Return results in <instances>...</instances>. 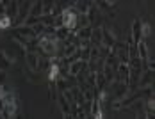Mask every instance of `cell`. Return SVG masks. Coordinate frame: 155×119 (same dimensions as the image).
Wrapping results in <instances>:
<instances>
[{"instance_id": "1", "label": "cell", "mask_w": 155, "mask_h": 119, "mask_svg": "<svg viewBox=\"0 0 155 119\" xmlns=\"http://www.w3.org/2000/svg\"><path fill=\"white\" fill-rule=\"evenodd\" d=\"M36 46L48 57H55L57 50H59V41L52 36V34H43L36 39Z\"/></svg>"}, {"instance_id": "2", "label": "cell", "mask_w": 155, "mask_h": 119, "mask_svg": "<svg viewBox=\"0 0 155 119\" xmlns=\"http://www.w3.org/2000/svg\"><path fill=\"white\" fill-rule=\"evenodd\" d=\"M77 20H78V14L73 7H64L62 9V14H61V25L68 32H73L77 30Z\"/></svg>"}, {"instance_id": "3", "label": "cell", "mask_w": 155, "mask_h": 119, "mask_svg": "<svg viewBox=\"0 0 155 119\" xmlns=\"http://www.w3.org/2000/svg\"><path fill=\"white\" fill-rule=\"evenodd\" d=\"M86 68H87V64L82 62L80 59L71 60L70 64H66V76L68 78H78L80 75L86 71Z\"/></svg>"}, {"instance_id": "4", "label": "cell", "mask_w": 155, "mask_h": 119, "mask_svg": "<svg viewBox=\"0 0 155 119\" xmlns=\"http://www.w3.org/2000/svg\"><path fill=\"white\" fill-rule=\"evenodd\" d=\"M15 34L23 37V39H29V41H36L38 39V34H36L34 27H27V25H18L15 29Z\"/></svg>"}, {"instance_id": "5", "label": "cell", "mask_w": 155, "mask_h": 119, "mask_svg": "<svg viewBox=\"0 0 155 119\" xmlns=\"http://www.w3.org/2000/svg\"><path fill=\"white\" fill-rule=\"evenodd\" d=\"M100 46H104L107 50H112L116 46V36L109 29H105V27H102V41H100Z\"/></svg>"}, {"instance_id": "6", "label": "cell", "mask_w": 155, "mask_h": 119, "mask_svg": "<svg viewBox=\"0 0 155 119\" xmlns=\"http://www.w3.org/2000/svg\"><path fill=\"white\" fill-rule=\"evenodd\" d=\"M25 62L32 71H38L41 68V59H39L38 52H25Z\"/></svg>"}, {"instance_id": "7", "label": "cell", "mask_w": 155, "mask_h": 119, "mask_svg": "<svg viewBox=\"0 0 155 119\" xmlns=\"http://www.w3.org/2000/svg\"><path fill=\"white\" fill-rule=\"evenodd\" d=\"M152 84H153V69H146L139 76L137 89H148V87H152Z\"/></svg>"}, {"instance_id": "8", "label": "cell", "mask_w": 155, "mask_h": 119, "mask_svg": "<svg viewBox=\"0 0 155 119\" xmlns=\"http://www.w3.org/2000/svg\"><path fill=\"white\" fill-rule=\"evenodd\" d=\"M32 2H18V14H16V20L20 21V25H23V21L27 20L29 16V11H31Z\"/></svg>"}, {"instance_id": "9", "label": "cell", "mask_w": 155, "mask_h": 119, "mask_svg": "<svg viewBox=\"0 0 155 119\" xmlns=\"http://www.w3.org/2000/svg\"><path fill=\"white\" fill-rule=\"evenodd\" d=\"M61 78V64L57 62V60H54L50 66H48V80L54 84L55 80H59Z\"/></svg>"}, {"instance_id": "10", "label": "cell", "mask_w": 155, "mask_h": 119, "mask_svg": "<svg viewBox=\"0 0 155 119\" xmlns=\"http://www.w3.org/2000/svg\"><path fill=\"white\" fill-rule=\"evenodd\" d=\"M13 66V57H9V53L5 50H0V71H7Z\"/></svg>"}, {"instance_id": "11", "label": "cell", "mask_w": 155, "mask_h": 119, "mask_svg": "<svg viewBox=\"0 0 155 119\" xmlns=\"http://www.w3.org/2000/svg\"><path fill=\"white\" fill-rule=\"evenodd\" d=\"M130 41H132L134 45H137L141 41V21L139 20H136V21L132 23V37H130Z\"/></svg>"}, {"instance_id": "12", "label": "cell", "mask_w": 155, "mask_h": 119, "mask_svg": "<svg viewBox=\"0 0 155 119\" xmlns=\"http://www.w3.org/2000/svg\"><path fill=\"white\" fill-rule=\"evenodd\" d=\"M153 112H155V100H153V94H150L146 98V107H144V114L148 119H153Z\"/></svg>"}, {"instance_id": "13", "label": "cell", "mask_w": 155, "mask_h": 119, "mask_svg": "<svg viewBox=\"0 0 155 119\" xmlns=\"http://www.w3.org/2000/svg\"><path fill=\"white\" fill-rule=\"evenodd\" d=\"M18 14V2H5V16H9L13 21Z\"/></svg>"}, {"instance_id": "14", "label": "cell", "mask_w": 155, "mask_h": 119, "mask_svg": "<svg viewBox=\"0 0 155 119\" xmlns=\"http://www.w3.org/2000/svg\"><path fill=\"white\" fill-rule=\"evenodd\" d=\"M152 36V25L148 21H141V39H148Z\"/></svg>"}, {"instance_id": "15", "label": "cell", "mask_w": 155, "mask_h": 119, "mask_svg": "<svg viewBox=\"0 0 155 119\" xmlns=\"http://www.w3.org/2000/svg\"><path fill=\"white\" fill-rule=\"evenodd\" d=\"M55 2H43V16H54Z\"/></svg>"}, {"instance_id": "16", "label": "cell", "mask_w": 155, "mask_h": 119, "mask_svg": "<svg viewBox=\"0 0 155 119\" xmlns=\"http://www.w3.org/2000/svg\"><path fill=\"white\" fill-rule=\"evenodd\" d=\"M59 105H61V112L62 116H66V114H71V107H70V103L62 98V94L59 96Z\"/></svg>"}, {"instance_id": "17", "label": "cell", "mask_w": 155, "mask_h": 119, "mask_svg": "<svg viewBox=\"0 0 155 119\" xmlns=\"http://www.w3.org/2000/svg\"><path fill=\"white\" fill-rule=\"evenodd\" d=\"M11 25H13V20H11L9 16H2V18H0V30L9 29Z\"/></svg>"}, {"instance_id": "18", "label": "cell", "mask_w": 155, "mask_h": 119, "mask_svg": "<svg viewBox=\"0 0 155 119\" xmlns=\"http://www.w3.org/2000/svg\"><path fill=\"white\" fill-rule=\"evenodd\" d=\"M94 5H102V9H109V7H114L116 2H96Z\"/></svg>"}, {"instance_id": "19", "label": "cell", "mask_w": 155, "mask_h": 119, "mask_svg": "<svg viewBox=\"0 0 155 119\" xmlns=\"http://www.w3.org/2000/svg\"><path fill=\"white\" fill-rule=\"evenodd\" d=\"M2 16H5V2L0 0V18H2Z\"/></svg>"}, {"instance_id": "20", "label": "cell", "mask_w": 155, "mask_h": 119, "mask_svg": "<svg viewBox=\"0 0 155 119\" xmlns=\"http://www.w3.org/2000/svg\"><path fill=\"white\" fill-rule=\"evenodd\" d=\"M136 119H148V117H146V114H144V112H139V114L136 116Z\"/></svg>"}, {"instance_id": "21", "label": "cell", "mask_w": 155, "mask_h": 119, "mask_svg": "<svg viewBox=\"0 0 155 119\" xmlns=\"http://www.w3.org/2000/svg\"><path fill=\"white\" fill-rule=\"evenodd\" d=\"M62 117L64 119H73V116H71V114H66V116H62Z\"/></svg>"}]
</instances>
